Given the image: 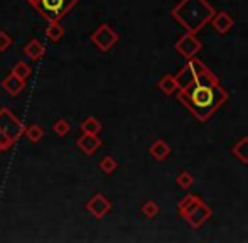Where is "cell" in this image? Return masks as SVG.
<instances>
[{"mask_svg":"<svg viewBox=\"0 0 248 243\" xmlns=\"http://www.w3.org/2000/svg\"><path fill=\"white\" fill-rule=\"evenodd\" d=\"M179 102L187 106L199 120L206 122L228 100L226 90L219 85L218 78L199 60L191 58L189 62L176 75Z\"/></svg>","mask_w":248,"mask_h":243,"instance_id":"1","label":"cell"},{"mask_svg":"<svg viewBox=\"0 0 248 243\" xmlns=\"http://www.w3.org/2000/svg\"><path fill=\"white\" fill-rule=\"evenodd\" d=\"M118 167L117 159H113L111 155H105V157L100 159V169L105 172V174H113Z\"/></svg>","mask_w":248,"mask_h":243,"instance_id":"21","label":"cell"},{"mask_svg":"<svg viewBox=\"0 0 248 243\" xmlns=\"http://www.w3.org/2000/svg\"><path fill=\"white\" fill-rule=\"evenodd\" d=\"M85 208H86V211H88V213H92L93 216L96 218V220H101L105 214L110 213L111 203L101 193H96L95 196H92V199L86 201Z\"/></svg>","mask_w":248,"mask_h":243,"instance_id":"8","label":"cell"},{"mask_svg":"<svg viewBox=\"0 0 248 243\" xmlns=\"http://www.w3.org/2000/svg\"><path fill=\"white\" fill-rule=\"evenodd\" d=\"M46 37L49 41H52V43H59V41L64 37V27L61 26L59 20H51V22H47Z\"/></svg>","mask_w":248,"mask_h":243,"instance_id":"14","label":"cell"},{"mask_svg":"<svg viewBox=\"0 0 248 243\" xmlns=\"http://www.w3.org/2000/svg\"><path fill=\"white\" fill-rule=\"evenodd\" d=\"M2 88L9 93L10 96H17L24 88H26V79L19 78L17 75H14L12 71L2 79Z\"/></svg>","mask_w":248,"mask_h":243,"instance_id":"10","label":"cell"},{"mask_svg":"<svg viewBox=\"0 0 248 243\" xmlns=\"http://www.w3.org/2000/svg\"><path fill=\"white\" fill-rule=\"evenodd\" d=\"M233 154L238 157L243 164H248V137H243L240 142H236L233 147Z\"/></svg>","mask_w":248,"mask_h":243,"instance_id":"18","label":"cell"},{"mask_svg":"<svg viewBox=\"0 0 248 243\" xmlns=\"http://www.w3.org/2000/svg\"><path fill=\"white\" fill-rule=\"evenodd\" d=\"M201 41L196 39L194 37V34H186V36H183L179 41L176 43V51L181 54V56L187 58V60H191V58H194L196 54L201 51Z\"/></svg>","mask_w":248,"mask_h":243,"instance_id":"7","label":"cell"},{"mask_svg":"<svg viewBox=\"0 0 248 243\" xmlns=\"http://www.w3.org/2000/svg\"><path fill=\"white\" fill-rule=\"evenodd\" d=\"M150 154H152V157L157 159V161H164V159L170 154V147L167 145L166 140L159 138V140L154 142L152 147H150Z\"/></svg>","mask_w":248,"mask_h":243,"instance_id":"15","label":"cell"},{"mask_svg":"<svg viewBox=\"0 0 248 243\" xmlns=\"http://www.w3.org/2000/svg\"><path fill=\"white\" fill-rule=\"evenodd\" d=\"M211 208L196 194H187L179 203V214L193 228H201L208 218H211Z\"/></svg>","mask_w":248,"mask_h":243,"instance_id":"4","label":"cell"},{"mask_svg":"<svg viewBox=\"0 0 248 243\" xmlns=\"http://www.w3.org/2000/svg\"><path fill=\"white\" fill-rule=\"evenodd\" d=\"M159 90L164 93V95H172L174 91L177 90V81H176V76H170V75H166L159 79L157 83Z\"/></svg>","mask_w":248,"mask_h":243,"instance_id":"16","label":"cell"},{"mask_svg":"<svg viewBox=\"0 0 248 243\" xmlns=\"http://www.w3.org/2000/svg\"><path fill=\"white\" fill-rule=\"evenodd\" d=\"M233 24H235V20L226 12H218L213 15V27H215L219 34H226L233 27Z\"/></svg>","mask_w":248,"mask_h":243,"instance_id":"12","label":"cell"},{"mask_svg":"<svg viewBox=\"0 0 248 243\" xmlns=\"http://www.w3.org/2000/svg\"><path fill=\"white\" fill-rule=\"evenodd\" d=\"M193 182H194V178L187 171L181 172V174L177 176V184H179V186L183 187V189H187V187H189Z\"/></svg>","mask_w":248,"mask_h":243,"instance_id":"24","label":"cell"},{"mask_svg":"<svg viewBox=\"0 0 248 243\" xmlns=\"http://www.w3.org/2000/svg\"><path fill=\"white\" fill-rule=\"evenodd\" d=\"M142 214H144L145 218H154L159 214V206H157V203H154V201H147V203L142 204Z\"/></svg>","mask_w":248,"mask_h":243,"instance_id":"22","label":"cell"},{"mask_svg":"<svg viewBox=\"0 0 248 243\" xmlns=\"http://www.w3.org/2000/svg\"><path fill=\"white\" fill-rule=\"evenodd\" d=\"M24 135H26V138L29 142H32V144H37L39 140H43L44 128L41 127V125H37V123H32V125H29V127H26V130H24Z\"/></svg>","mask_w":248,"mask_h":243,"instance_id":"17","label":"cell"},{"mask_svg":"<svg viewBox=\"0 0 248 243\" xmlns=\"http://www.w3.org/2000/svg\"><path fill=\"white\" fill-rule=\"evenodd\" d=\"M44 53H46V47H44V44L41 43L39 39H31L29 43L24 46V54L26 56H29V60L32 61H39L41 58L44 56Z\"/></svg>","mask_w":248,"mask_h":243,"instance_id":"11","label":"cell"},{"mask_svg":"<svg viewBox=\"0 0 248 243\" xmlns=\"http://www.w3.org/2000/svg\"><path fill=\"white\" fill-rule=\"evenodd\" d=\"M118 39H120V36H118V32L110 24H100V26L90 34V41L93 43V46L98 47L103 53L110 51L111 47L118 43Z\"/></svg>","mask_w":248,"mask_h":243,"instance_id":"6","label":"cell"},{"mask_svg":"<svg viewBox=\"0 0 248 243\" xmlns=\"http://www.w3.org/2000/svg\"><path fill=\"white\" fill-rule=\"evenodd\" d=\"M52 132H54L56 135H59V137H66V135L71 132V123L66 119H58L52 123Z\"/></svg>","mask_w":248,"mask_h":243,"instance_id":"19","label":"cell"},{"mask_svg":"<svg viewBox=\"0 0 248 243\" xmlns=\"http://www.w3.org/2000/svg\"><path fill=\"white\" fill-rule=\"evenodd\" d=\"M79 130L81 134H93V135H98L101 130H103V125L98 119L95 117H86V119L81 120L79 123Z\"/></svg>","mask_w":248,"mask_h":243,"instance_id":"13","label":"cell"},{"mask_svg":"<svg viewBox=\"0 0 248 243\" xmlns=\"http://www.w3.org/2000/svg\"><path fill=\"white\" fill-rule=\"evenodd\" d=\"M215 14V9L206 0H181L172 9V17L183 24L191 34L201 30Z\"/></svg>","mask_w":248,"mask_h":243,"instance_id":"2","label":"cell"},{"mask_svg":"<svg viewBox=\"0 0 248 243\" xmlns=\"http://www.w3.org/2000/svg\"><path fill=\"white\" fill-rule=\"evenodd\" d=\"M12 43H14V39L9 32H7V30H0V53L9 49V47L12 46Z\"/></svg>","mask_w":248,"mask_h":243,"instance_id":"23","label":"cell"},{"mask_svg":"<svg viewBox=\"0 0 248 243\" xmlns=\"http://www.w3.org/2000/svg\"><path fill=\"white\" fill-rule=\"evenodd\" d=\"M29 5L47 22L61 20L76 7L78 0H27Z\"/></svg>","mask_w":248,"mask_h":243,"instance_id":"5","label":"cell"},{"mask_svg":"<svg viewBox=\"0 0 248 243\" xmlns=\"http://www.w3.org/2000/svg\"><path fill=\"white\" fill-rule=\"evenodd\" d=\"M101 145H103L101 137L93 134H81V137H78V140H76V147L85 155H93Z\"/></svg>","mask_w":248,"mask_h":243,"instance_id":"9","label":"cell"},{"mask_svg":"<svg viewBox=\"0 0 248 243\" xmlns=\"http://www.w3.org/2000/svg\"><path fill=\"white\" fill-rule=\"evenodd\" d=\"M26 125L7 106L0 108V152H7L24 135Z\"/></svg>","mask_w":248,"mask_h":243,"instance_id":"3","label":"cell"},{"mask_svg":"<svg viewBox=\"0 0 248 243\" xmlns=\"http://www.w3.org/2000/svg\"><path fill=\"white\" fill-rule=\"evenodd\" d=\"M12 73L19 76V78L27 79V78H31V75H32V68H31L26 61H17L12 68Z\"/></svg>","mask_w":248,"mask_h":243,"instance_id":"20","label":"cell"}]
</instances>
